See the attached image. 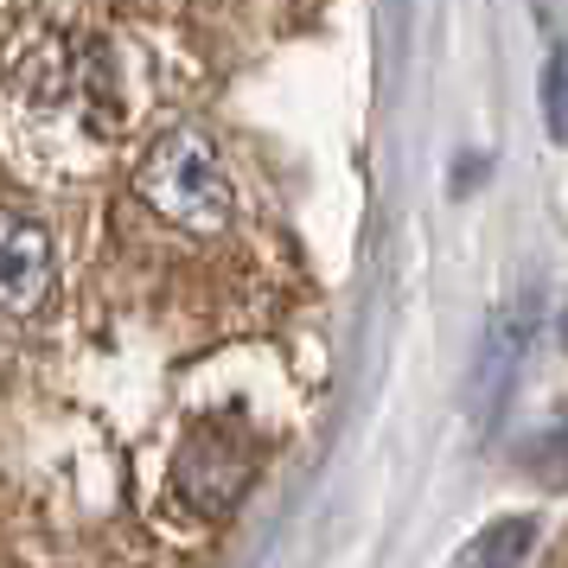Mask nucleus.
Listing matches in <instances>:
<instances>
[{
  "label": "nucleus",
  "mask_w": 568,
  "mask_h": 568,
  "mask_svg": "<svg viewBox=\"0 0 568 568\" xmlns=\"http://www.w3.org/2000/svg\"><path fill=\"white\" fill-rule=\"evenodd\" d=\"M52 287H58L52 231L32 211L0 205V313L32 320V313L52 307Z\"/></svg>",
  "instance_id": "5"
},
{
  "label": "nucleus",
  "mask_w": 568,
  "mask_h": 568,
  "mask_svg": "<svg viewBox=\"0 0 568 568\" xmlns=\"http://www.w3.org/2000/svg\"><path fill=\"white\" fill-rule=\"evenodd\" d=\"M13 122L27 129L39 154L64 148H103V134L115 129V90H109V64L97 52H71L64 39H39V52L20 64L13 83Z\"/></svg>",
  "instance_id": "1"
},
{
  "label": "nucleus",
  "mask_w": 568,
  "mask_h": 568,
  "mask_svg": "<svg viewBox=\"0 0 568 568\" xmlns=\"http://www.w3.org/2000/svg\"><path fill=\"white\" fill-rule=\"evenodd\" d=\"M562 345H568V307H562Z\"/></svg>",
  "instance_id": "9"
},
{
  "label": "nucleus",
  "mask_w": 568,
  "mask_h": 568,
  "mask_svg": "<svg viewBox=\"0 0 568 568\" xmlns=\"http://www.w3.org/2000/svg\"><path fill=\"white\" fill-rule=\"evenodd\" d=\"M134 199L185 236H217L236 217V185L224 173V154L192 122L148 141V154L134 160Z\"/></svg>",
  "instance_id": "2"
},
{
  "label": "nucleus",
  "mask_w": 568,
  "mask_h": 568,
  "mask_svg": "<svg viewBox=\"0 0 568 568\" xmlns=\"http://www.w3.org/2000/svg\"><path fill=\"white\" fill-rule=\"evenodd\" d=\"M537 549V517H491L486 530L473 537V549H466V568H524V556Z\"/></svg>",
  "instance_id": "6"
},
{
  "label": "nucleus",
  "mask_w": 568,
  "mask_h": 568,
  "mask_svg": "<svg viewBox=\"0 0 568 568\" xmlns=\"http://www.w3.org/2000/svg\"><path fill=\"white\" fill-rule=\"evenodd\" d=\"M524 460H530V473H537L542 486H556V491L568 486V409H556V422L530 435Z\"/></svg>",
  "instance_id": "7"
},
{
  "label": "nucleus",
  "mask_w": 568,
  "mask_h": 568,
  "mask_svg": "<svg viewBox=\"0 0 568 568\" xmlns=\"http://www.w3.org/2000/svg\"><path fill=\"white\" fill-rule=\"evenodd\" d=\"M542 122H549V141L568 148V64L556 58L549 78H542Z\"/></svg>",
  "instance_id": "8"
},
{
  "label": "nucleus",
  "mask_w": 568,
  "mask_h": 568,
  "mask_svg": "<svg viewBox=\"0 0 568 568\" xmlns=\"http://www.w3.org/2000/svg\"><path fill=\"white\" fill-rule=\"evenodd\" d=\"M530 338H537V320H530V301L517 307H498L486 320V338H479V358H473V428L491 435L505 409H511L517 371L530 358Z\"/></svg>",
  "instance_id": "4"
},
{
  "label": "nucleus",
  "mask_w": 568,
  "mask_h": 568,
  "mask_svg": "<svg viewBox=\"0 0 568 568\" xmlns=\"http://www.w3.org/2000/svg\"><path fill=\"white\" fill-rule=\"evenodd\" d=\"M256 460H262V447L250 428H236V422H199L185 435L180 460H173V486H180V498L199 517H224L250 491Z\"/></svg>",
  "instance_id": "3"
}]
</instances>
